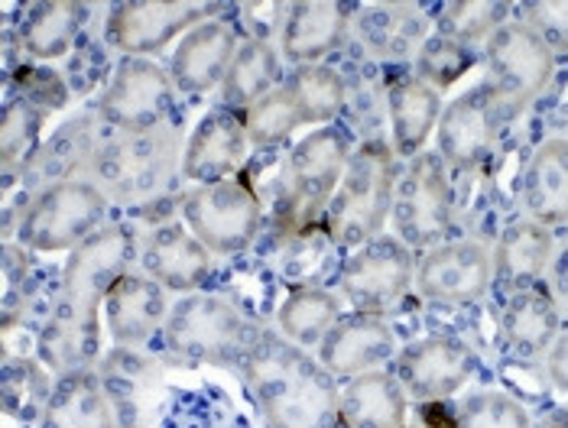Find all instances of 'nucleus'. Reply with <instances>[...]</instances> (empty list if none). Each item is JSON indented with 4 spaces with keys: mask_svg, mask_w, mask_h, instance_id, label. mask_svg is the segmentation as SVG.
Segmentation results:
<instances>
[{
    "mask_svg": "<svg viewBox=\"0 0 568 428\" xmlns=\"http://www.w3.org/2000/svg\"><path fill=\"white\" fill-rule=\"evenodd\" d=\"M136 257V234L128 224H104L91 234L62 269V283L52 312L40 332V360L55 374L69 377L75 370H91L101 354L98 305L108 299L111 286L131 273Z\"/></svg>",
    "mask_w": 568,
    "mask_h": 428,
    "instance_id": "1",
    "label": "nucleus"
},
{
    "mask_svg": "<svg viewBox=\"0 0 568 428\" xmlns=\"http://www.w3.org/2000/svg\"><path fill=\"white\" fill-rule=\"evenodd\" d=\"M241 370L270 428H332L342 412L335 377L300 344L283 342L266 328H257Z\"/></svg>",
    "mask_w": 568,
    "mask_h": 428,
    "instance_id": "2",
    "label": "nucleus"
},
{
    "mask_svg": "<svg viewBox=\"0 0 568 428\" xmlns=\"http://www.w3.org/2000/svg\"><path fill=\"white\" fill-rule=\"evenodd\" d=\"M396 179L394 150L384 140L361 143L328 202V237L342 247H364L381 237L387 214L394 212Z\"/></svg>",
    "mask_w": 568,
    "mask_h": 428,
    "instance_id": "3",
    "label": "nucleus"
},
{
    "mask_svg": "<svg viewBox=\"0 0 568 428\" xmlns=\"http://www.w3.org/2000/svg\"><path fill=\"white\" fill-rule=\"evenodd\" d=\"M175 143L179 130L166 124L143 133L111 136L101 143L88 170V182H94L111 202L150 205L173 182Z\"/></svg>",
    "mask_w": 568,
    "mask_h": 428,
    "instance_id": "4",
    "label": "nucleus"
},
{
    "mask_svg": "<svg viewBox=\"0 0 568 428\" xmlns=\"http://www.w3.org/2000/svg\"><path fill=\"white\" fill-rule=\"evenodd\" d=\"M163 332L179 360L221 367H244V357L257 338V325H251L234 302L221 296L179 299L170 308Z\"/></svg>",
    "mask_w": 568,
    "mask_h": 428,
    "instance_id": "5",
    "label": "nucleus"
},
{
    "mask_svg": "<svg viewBox=\"0 0 568 428\" xmlns=\"http://www.w3.org/2000/svg\"><path fill=\"white\" fill-rule=\"evenodd\" d=\"M108 195L88 179H65L40 188L33 205L20 214L17 241L27 251H75L91 234H98L108 214Z\"/></svg>",
    "mask_w": 568,
    "mask_h": 428,
    "instance_id": "6",
    "label": "nucleus"
},
{
    "mask_svg": "<svg viewBox=\"0 0 568 428\" xmlns=\"http://www.w3.org/2000/svg\"><path fill=\"white\" fill-rule=\"evenodd\" d=\"M490 91L504 124L539 101L556 79V55L526 23H504L487 40Z\"/></svg>",
    "mask_w": 568,
    "mask_h": 428,
    "instance_id": "7",
    "label": "nucleus"
},
{
    "mask_svg": "<svg viewBox=\"0 0 568 428\" xmlns=\"http://www.w3.org/2000/svg\"><path fill=\"white\" fill-rule=\"evenodd\" d=\"M452 179L438 153H419L396 179L394 227L406 247H436L452 227Z\"/></svg>",
    "mask_w": 568,
    "mask_h": 428,
    "instance_id": "8",
    "label": "nucleus"
},
{
    "mask_svg": "<svg viewBox=\"0 0 568 428\" xmlns=\"http://www.w3.org/2000/svg\"><path fill=\"white\" fill-rule=\"evenodd\" d=\"M182 217L212 254H241L261 231V195L237 179L209 182L185 195Z\"/></svg>",
    "mask_w": 568,
    "mask_h": 428,
    "instance_id": "9",
    "label": "nucleus"
},
{
    "mask_svg": "<svg viewBox=\"0 0 568 428\" xmlns=\"http://www.w3.org/2000/svg\"><path fill=\"white\" fill-rule=\"evenodd\" d=\"M175 82L173 75L140 55H124L98 101V118L121 133H143L163 128L173 111Z\"/></svg>",
    "mask_w": 568,
    "mask_h": 428,
    "instance_id": "10",
    "label": "nucleus"
},
{
    "mask_svg": "<svg viewBox=\"0 0 568 428\" xmlns=\"http://www.w3.org/2000/svg\"><path fill=\"white\" fill-rule=\"evenodd\" d=\"M413 254L399 237H374L364 247H357L342 266V293L357 312H381L413 283Z\"/></svg>",
    "mask_w": 568,
    "mask_h": 428,
    "instance_id": "11",
    "label": "nucleus"
},
{
    "mask_svg": "<svg viewBox=\"0 0 568 428\" xmlns=\"http://www.w3.org/2000/svg\"><path fill=\"white\" fill-rule=\"evenodd\" d=\"M351 136L342 128H322L300 140L286 160L290 175V208L300 212V221H312L315 212L332 202L335 185L348 170Z\"/></svg>",
    "mask_w": 568,
    "mask_h": 428,
    "instance_id": "12",
    "label": "nucleus"
},
{
    "mask_svg": "<svg viewBox=\"0 0 568 428\" xmlns=\"http://www.w3.org/2000/svg\"><path fill=\"white\" fill-rule=\"evenodd\" d=\"M500 111L490 85L471 88L468 94L455 98L438 118V156L448 170L475 172L494 153L500 133Z\"/></svg>",
    "mask_w": 568,
    "mask_h": 428,
    "instance_id": "13",
    "label": "nucleus"
},
{
    "mask_svg": "<svg viewBox=\"0 0 568 428\" xmlns=\"http://www.w3.org/2000/svg\"><path fill=\"white\" fill-rule=\"evenodd\" d=\"M494 279V257L481 241H452L433 247L416 266L423 299L436 305H471L484 299Z\"/></svg>",
    "mask_w": 568,
    "mask_h": 428,
    "instance_id": "14",
    "label": "nucleus"
},
{
    "mask_svg": "<svg viewBox=\"0 0 568 428\" xmlns=\"http://www.w3.org/2000/svg\"><path fill=\"white\" fill-rule=\"evenodd\" d=\"M205 23V7L199 3H170V0H131L118 3L108 17L104 40L124 55L160 52L179 33Z\"/></svg>",
    "mask_w": 568,
    "mask_h": 428,
    "instance_id": "15",
    "label": "nucleus"
},
{
    "mask_svg": "<svg viewBox=\"0 0 568 428\" xmlns=\"http://www.w3.org/2000/svg\"><path fill=\"white\" fill-rule=\"evenodd\" d=\"M471 377V350L455 338H423L396 357V380L423 402H438L458 393Z\"/></svg>",
    "mask_w": 568,
    "mask_h": 428,
    "instance_id": "16",
    "label": "nucleus"
},
{
    "mask_svg": "<svg viewBox=\"0 0 568 428\" xmlns=\"http://www.w3.org/2000/svg\"><path fill=\"white\" fill-rule=\"evenodd\" d=\"M394 350V328L381 315L354 312L348 318H338V325L318 344V364L335 380H354L384 364Z\"/></svg>",
    "mask_w": 568,
    "mask_h": 428,
    "instance_id": "17",
    "label": "nucleus"
},
{
    "mask_svg": "<svg viewBox=\"0 0 568 428\" xmlns=\"http://www.w3.org/2000/svg\"><path fill=\"white\" fill-rule=\"evenodd\" d=\"M237 30L224 20H205L192 27L173 52V82L185 94H205L224 85L237 55Z\"/></svg>",
    "mask_w": 568,
    "mask_h": 428,
    "instance_id": "18",
    "label": "nucleus"
},
{
    "mask_svg": "<svg viewBox=\"0 0 568 428\" xmlns=\"http://www.w3.org/2000/svg\"><path fill=\"white\" fill-rule=\"evenodd\" d=\"M247 140L251 136L244 128V118H237L231 108L212 111L199 121V128L192 130V136L185 143L182 172L202 185L221 182L244 163Z\"/></svg>",
    "mask_w": 568,
    "mask_h": 428,
    "instance_id": "19",
    "label": "nucleus"
},
{
    "mask_svg": "<svg viewBox=\"0 0 568 428\" xmlns=\"http://www.w3.org/2000/svg\"><path fill=\"white\" fill-rule=\"evenodd\" d=\"M143 269L163 289L195 293L212 276V251L179 224L153 231L143 244Z\"/></svg>",
    "mask_w": 568,
    "mask_h": 428,
    "instance_id": "20",
    "label": "nucleus"
},
{
    "mask_svg": "<svg viewBox=\"0 0 568 428\" xmlns=\"http://www.w3.org/2000/svg\"><path fill=\"white\" fill-rule=\"evenodd\" d=\"M104 308H108L111 338L121 347L146 344L170 318L163 286L156 279H150V276H140V273H124L111 286Z\"/></svg>",
    "mask_w": 568,
    "mask_h": 428,
    "instance_id": "21",
    "label": "nucleus"
},
{
    "mask_svg": "<svg viewBox=\"0 0 568 428\" xmlns=\"http://www.w3.org/2000/svg\"><path fill=\"white\" fill-rule=\"evenodd\" d=\"M348 27L351 13L342 3H325V0L290 3V17L280 33L283 55L300 65H315L318 59H325L328 52L345 43Z\"/></svg>",
    "mask_w": 568,
    "mask_h": 428,
    "instance_id": "22",
    "label": "nucleus"
},
{
    "mask_svg": "<svg viewBox=\"0 0 568 428\" xmlns=\"http://www.w3.org/2000/svg\"><path fill=\"white\" fill-rule=\"evenodd\" d=\"M104 393L114 406V416H118V428H143L153 416V389H156V367L150 357L136 354L133 347H121V350H111L104 360H101V370H98Z\"/></svg>",
    "mask_w": 568,
    "mask_h": 428,
    "instance_id": "23",
    "label": "nucleus"
},
{
    "mask_svg": "<svg viewBox=\"0 0 568 428\" xmlns=\"http://www.w3.org/2000/svg\"><path fill=\"white\" fill-rule=\"evenodd\" d=\"M387 114L394 153L416 160L442 118V94L416 75H394L387 82Z\"/></svg>",
    "mask_w": 568,
    "mask_h": 428,
    "instance_id": "24",
    "label": "nucleus"
},
{
    "mask_svg": "<svg viewBox=\"0 0 568 428\" xmlns=\"http://www.w3.org/2000/svg\"><path fill=\"white\" fill-rule=\"evenodd\" d=\"M429 17L413 3H374L357 13V40L377 59L403 62L429 40Z\"/></svg>",
    "mask_w": 568,
    "mask_h": 428,
    "instance_id": "25",
    "label": "nucleus"
},
{
    "mask_svg": "<svg viewBox=\"0 0 568 428\" xmlns=\"http://www.w3.org/2000/svg\"><path fill=\"white\" fill-rule=\"evenodd\" d=\"M526 212L542 227L568 224V140L556 136L536 146L524 175Z\"/></svg>",
    "mask_w": 568,
    "mask_h": 428,
    "instance_id": "26",
    "label": "nucleus"
},
{
    "mask_svg": "<svg viewBox=\"0 0 568 428\" xmlns=\"http://www.w3.org/2000/svg\"><path fill=\"white\" fill-rule=\"evenodd\" d=\"M101 143L104 140L98 136V118L82 114V118L62 124L49 136V143H43L37 150V156L30 160V166L23 170V175H30L43 188L55 185V182H65V179H82V175H75V170H91Z\"/></svg>",
    "mask_w": 568,
    "mask_h": 428,
    "instance_id": "27",
    "label": "nucleus"
},
{
    "mask_svg": "<svg viewBox=\"0 0 568 428\" xmlns=\"http://www.w3.org/2000/svg\"><path fill=\"white\" fill-rule=\"evenodd\" d=\"M556 257V237L539 221H514L504 227L494 247V273L504 286H532L539 283Z\"/></svg>",
    "mask_w": 568,
    "mask_h": 428,
    "instance_id": "28",
    "label": "nucleus"
},
{
    "mask_svg": "<svg viewBox=\"0 0 568 428\" xmlns=\"http://www.w3.org/2000/svg\"><path fill=\"white\" fill-rule=\"evenodd\" d=\"M43 428H118L114 406L98 370H75L59 377L43 412Z\"/></svg>",
    "mask_w": 568,
    "mask_h": 428,
    "instance_id": "29",
    "label": "nucleus"
},
{
    "mask_svg": "<svg viewBox=\"0 0 568 428\" xmlns=\"http://www.w3.org/2000/svg\"><path fill=\"white\" fill-rule=\"evenodd\" d=\"M342 422L348 428H403L406 389L387 370H367L342 393Z\"/></svg>",
    "mask_w": 568,
    "mask_h": 428,
    "instance_id": "30",
    "label": "nucleus"
},
{
    "mask_svg": "<svg viewBox=\"0 0 568 428\" xmlns=\"http://www.w3.org/2000/svg\"><path fill=\"white\" fill-rule=\"evenodd\" d=\"M556 335H559V305L552 293L542 283L517 289L504 308L507 344L524 357H536L556 344Z\"/></svg>",
    "mask_w": 568,
    "mask_h": 428,
    "instance_id": "31",
    "label": "nucleus"
},
{
    "mask_svg": "<svg viewBox=\"0 0 568 428\" xmlns=\"http://www.w3.org/2000/svg\"><path fill=\"white\" fill-rule=\"evenodd\" d=\"M85 10V3H72V0L33 3L20 23L17 40L33 59H59V55L72 52V45L79 43V33L88 20Z\"/></svg>",
    "mask_w": 568,
    "mask_h": 428,
    "instance_id": "32",
    "label": "nucleus"
},
{
    "mask_svg": "<svg viewBox=\"0 0 568 428\" xmlns=\"http://www.w3.org/2000/svg\"><path fill=\"white\" fill-rule=\"evenodd\" d=\"M280 52L273 49V43L266 40H247L237 49L227 79H224V104L234 108H251L254 101H261L263 94H270L273 88H280Z\"/></svg>",
    "mask_w": 568,
    "mask_h": 428,
    "instance_id": "33",
    "label": "nucleus"
},
{
    "mask_svg": "<svg viewBox=\"0 0 568 428\" xmlns=\"http://www.w3.org/2000/svg\"><path fill=\"white\" fill-rule=\"evenodd\" d=\"M342 318V305L328 293V289H315V286H300L293 289L276 308V325L280 332L293 344H312L325 342V335L338 325Z\"/></svg>",
    "mask_w": 568,
    "mask_h": 428,
    "instance_id": "34",
    "label": "nucleus"
},
{
    "mask_svg": "<svg viewBox=\"0 0 568 428\" xmlns=\"http://www.w3.org/2000/svg\"><path fill=\"white\" fill-rule=\"evenodd\" d=\"M43 108H37L27 98H10L3 104V121H0V160H3V182L10 185L13 175H23L30 160L37 156L40 130H43Z\"/></svg>",
    "mask_w": 568,
    "mask_h": 428,
    "instance_id": "35",
    "label": "nucleus"
},
{
    "mask_svg": "<svg viewBox=\"0 0 568 428\" xmlns=\"http://www.w3.org/2000/svg\"><path fill=\"white\" fill-rule=\"evenodd\" d=\"M290 91H293L303 124L335 121L348 104V82L332 65H303L290 79Z\"/></svg>",
    "mask_w": 568,
    "mask_h": 428,
    "instance_id": "36",
    "label": "nucleus"
},
{
    "mask_svg": "<svg viewBox=\"0 0 568 428\" xmlns=\"http://www.w3.org/2000/svg\"><path fill=\"white\" fill-rule=\"evenodd\" d=\"M52 389L55 386H49V367L45 364L27 360V357L7 360V367H3V409L10 419H20V422L40 419L43 422Z\"/></svg>",
    "mask_w": 568,
    "mask_h": 428,
    "instance_id": "37",
    "label": "nucleus"
},
{
    "mask_svg": "<svg viewBox=\"0 0 568 428\" xmlns=\"http://www.w3.org/2000/svg\"><path fill=\"white\" fill-rule=\"evenodd\" d=\"M507 13L510 7L500 0H455L445 3L438 13V33L465 45L481 43L490 40L504 23H510Z\"/></svg>",
    "mask_w": 568,
    "mask_h": 428,
    "instance_id": "38",
    "label": "nucleus"
},
{
    "mask_svg": "<svg viewBox=\"0 0 568 428\" xmlns=\"http://www.w3.org/2000/svg\"><path fill=\"white\" fill-rule=\"evenodd\" d=\"M300 124H303V118H300V108L293 101L290 85L273 88L270 94H263L261 101H254L244 111L247 136H251V143H257L263 150H273L283 140H290V133Z\"/></svg>",
    "mask_w": 568,
    "mask_h": 428,
    "instance_id": "39",
    "label": "nucleus"
},
{
    "mask_svg": "<svg viewBox=\"0 0 568 428\" xmlns=\"http://www.w3.org/2000/svg\"><path fill=\"white\" fill-rule=\"evenodd\" d=\"M471 45L458 43L452 37H429L419 55H416V79H423L426 85H433L442 94L448 85H455L468 69H471Z\"/></svg>",
    "mask_w": 568,
    "mask_h": 428,
    "instance_id": "40",
    "label": "nucleus"
},
{
    "mask_svg": "<svg viewBox=\"0 0 568 428\" xmlns=\"http://www.w3.org/2000/svg\"><path fill=\"white\" fill-rule=\"evenodd\" d=\"M458 428H532V422L514 396L497 393V389H484L465 402Z\"/></svg>",
    "mask_w": 568,
    "mask_h": 428,
    "instance_id": "41",
    "label": "nucleus"
},
{
    "mask_svg": "<svg viewBox=\"0 0 568 428\" xmlns=\"http://www.w3.org/2000/svg\"><path fill=\"white\" fill-rule=\"evenodd\" d=\"M524 23L552 49V55H568V0L526 3Z\"/></svg>",
    "mask_w": 568,
    "mask_h": 428,
    "instance_id": "42",
    "label": "nucleus"
},
{
    "mask_svg": "<svg viewBox=\"0 0 568 428\" xmlns=\"http://www.w3.org/2000/svg\"><path fill=\"white\" fill-rule=\"evenodd\" d=\"M13 82L20 88V98L33 101V104L43 108V111L62 108V104L69 101V94H72L69 82H65L59 72L45 69V65H20L17 75H13Z\"/></svg>",
    "mask_w": 568,
    "mask_h": 428,
    "instance_id": "43",
    "label": "nucleus"
},
{
    "mask_svg": "<svg viewBox=\"0 0 568 428\" xmlns=\"http://www.w3.org/2000/svg\"><path fill=\"white\" fill-rule=\"evenodd\" d=\"M241 10L244 20L251 23V37L247 40H273V33H283L286 17H290V3H244Z\"/></svg>",
    "mask_w": 568,
    "mask_h": 428,
    "instance_id": "44",
    "label": "nucleus"
},
{
    "mask_svg": "<svg viewBox=\"0 0 568 428\" xmlns=\"http://www.w3.org/2000/svg\"><path fill=\"white\" fill-rule=\"evenodd\" d=\"M546 374H549V380L559 386L562 393H568V332L566 335H559L556 344L549 347Z\"/></svg>",
    "mask_w": 568,
    "mask_h": 428,
    "instance_id": "45",
    "label": "nucleus"
},
{
    "mask_svg": "<svg viewBox=\"0 0 568 428\" xmlns=\"http://www.w3.org/2000/svg\"><path fill=\"white\" fill-rule=\"evenodd\" d=\"M549 273H552V299H556L559 308L568 312V244L566 247H556V257H552Z\"/></svg>",
    "mask_w": 568,
    "mask_h": 428,
    "instance_id": "46",
    "label": "nucleus"
}]
</instances>
